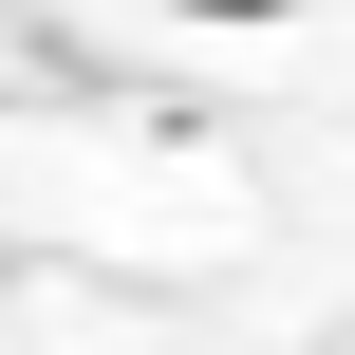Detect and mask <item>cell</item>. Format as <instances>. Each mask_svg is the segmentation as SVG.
<instances>
[{
  "label": "cell",
  "instance_id": "1",
  "mask_svg": "<svg viewBox=\"0 0 355 355\" xmlns=\"http://www.w3.org/2000/svg\"><path fill=\"white\" fill-rule=\"evenodd\" d=\"M187 19H281V0H187Z\"/></svg>",
  "mask_w": 355,
  "mask_h": 355
}]
</instances>
